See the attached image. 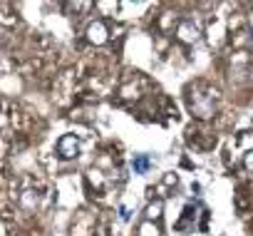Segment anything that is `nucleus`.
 Here are the masks:
<instances>
[{
    "label": "nucleus",
    "instance_id": "f257e3e1",
    "mask_svg": "<svg viewBox=\"0 0 253 236\" xmlns=\"http://www.w3.org/2000/svg\"><path fill=\"white\" fill-rule=\"evenodd\" d=\"M189 109L196 117H201V120L213 117V112H216V92L213 90H201V87L191 90V94H189Z\"/></svg>",
    "mask_w": 253,
    "mask_h": 236
},
{
    "label": "nucleus",
    "instance_id": "f03ea898",
    "mask_svg": "<svg viewBox=\"0 0 253 236\" xmlns=\"http://www.w3.org/2000/svg\"><path fill=\"white\" fill-rule=\"evenodd\" d=\"M176 35H179V40H184V43H196V40L201 38V28H199L196 20H181Z\"/></svg>",
    "mask_w": 253,
    "mask_h": 236
},
{
    "label": "nucleus",
    "instance_id": "7ed1b4c3",
    "mask_svg": "<svg viewBox=\"0 0 253 236\" xmlns=\"http://www.w3.org/2000/svg\"><path fill=\"white\" fill-rule=\"evenodd\" d=\"M57 152L65 157V159H75L80 154V140L75 135H65L60 142H57Z\"/></svg>",
    "mask_w": 253,
    "mask_h": 236
},
{
    "label": "nucleus",
    "instance_id": "20e7f679",
    "mask_svg": "<svg viewBox=\"0 0 253 236\" xmlns=\"http://www.w3.org/2000/svg\"><path fill=\"white\" fill-rule=\"evenodd\" d=\"M87 40L94 43V45H104V43L109 40V30H107V25H104L102 20H94V23L87 28Z\"/></svg>",
    "mask_w": 253,
    "mask_h": 236
},
{
    "label": "nucleus",
    "instance_id": "39448f33",
    "mask_svg": "<svg viewBox=\"0 0 253 236\" xmlns=\"http://www.w3.org/2000/svg\"><path fill=\"white\" fill-rule=\"evenodd\" d=\"M147 167H149V159H147V157H137V159H134V172L142 174V172H147Z\"/></svg>",
    "mask_w": 253,
    "mask_h": 236
},
{
    "label": "nucleus",
    "instance_id": "423d86ee",
    "mask_svg": "<svg viewBox=\"0 0 253 236\" xmlns=\"http://www.w3.org/2000/svg\"><path fill=\"white\" fill-rule=\"evenodd\" d=\"M159 211H162V201H157V204H152V206L147 209V219H157Z\"/></svg>",
    "mask_w": 253,
    "mask_h": 236
},
{
    "label": "nucleus",
    "instance_id": "0eeeda50",
    "mask_svg": "<svg viewBox=\"0 0 253 236\" xmlns=\"http://www.w3.org/2000/svg\"><path fill=\"white\" fill-rule=\"evenodd\" d=\"M243 167H246L248 172H253V149L246 152V157H243Z\"/></svg>",
    "mask_w": 253,
    "mask_h": 236
},
{
    "label": "nucleus",
    "instance_id": "6e6552de",
    "mask_svg": "<svg viewBox=\"0 0 253 236\" xmlns=\"http://www.w3.org/2000/svg\"><path fill=\"white\" fill-rule=\"evenodd\" d=\"M142 234H144V236H157V229H154V231H152V226H149V224H147V226H144V229H142Z\"/></svg>",
    "mask_w": 253,
    "mask_h": 236
}]
</instances>
